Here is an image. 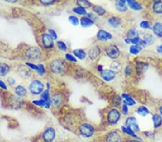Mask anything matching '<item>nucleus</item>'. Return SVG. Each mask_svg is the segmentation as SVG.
Masks as SVG:
<instances>
[{"label":"nucleus","instance_id":"f257e3e1","mask_svg":"<svg viewBox=\"0 0 162 142\" xmlns=\"http://www.w3.org/2000/svg\"><path fill=\"white\" fill-rule=\"evenodd\" d=\"M44 89L43 83L39 80L32 81L29 85V90L33 95H38L42 94Z\"/></svg>","mask_w":162,"mask_h":142},{"label":"nucleus","instance_id":"f03ea898","mask_svg":"<svg viewBox=\"0 0 162 142\" xmlns=\"http://www.w3.org/2000/svg\"><path fill=\"white\" fill-rule=\"evenodd\" d=\"M120 116L121 114L117 108L111 109L107 114V121L110 124H115L119 121Z\"/></svg>","mask_w":162,"mask_h":142},{"label":"nucleus","instance_id":"7ed1b4c3","mask_svg":"<svg viewBox=\"0 0 162 142\" xmlns=\"http://www.w3.org/2000/svg\"><path fill=\"white\" fill-rule=\"evenodd\" d=\"M105 52L107 56L112 60H115L118 58L120 55L119 48L115 45H108L105 49Z\"/></svg>","mask_w":162,"mask_h":142},{"label":"nucleus","instance_id":"20e7f679","mask_svg":"<svg viewBox=\"0 0 162 142\" xmlns=\"http://www.w3.org/2000/svg\"><path fill=\"white\" fill-rule=\"evenodd\" d=\"M26 56L29 60H32V61L38 60L41 56L40 49L36 47L30 48L26 52Z\"/></svg>","mask_w":162,"mask_h":142},{"label":"nucleus","instance_id":"39448f33","mask_svg":"<svg viewBox=\"0 0 162 142\" xmlns=\"http://www.w3.org/2000/svg\"><path fill=\"white\" fill-rule=\"evenodd\" d=\"M80 134L84 137H91L94 133V129L91 124L84 123L79 128Z\"/></svg>","mask_w":162,"mask_h":142},{"label":"nucleus","instance_id":"423d86ee","mask_svg":"<svg viewBox=\"0 0 162 142\" xmlns=\"http://www.w3.org/2000/svg\"><path fill=\"white\" fill-rule=\"evenodd\" d=\"M55 137V131L54 128L49 127L44 131L43 139L45 142H53Z\"/></svg>","mask_w":162,"mask_h":142},{"label":"nucleus","instance_id":"0eeeda50","mask_svg":"<svg viewBox=\"0 0 162 142\" xmlns=\"http://www.w3.org/2000/svg\"><path fill=\"white\" fill-rule=\"evenodd\" d=\"M50 70L55 73H60L64 70V62L61 60H54L50 64Z\"/></svg>","mask_w":162,"mask_h":142},{"label":"nucleus","instance_id":"6e6552de","mask_svg":"<svg viewBox=\"0 0 162 142\" xmlns=\"http://www.w3.org/2000/svg\"><path fill=\"white\" fill-rule=\"evenodd\" d=\"M126 125L127 127L130 128V129L133 130L135 133L140 131L139 126H138L137 120H136L135 117H128L127 118L126 121Z\"/></svg>","mask_w":162,"mask_h":142},{"label":"nucleus","instance_id":"1a4fd4ad","mask_svg":"<svg viewBox=\"0 0 162 142\" xmlns=\"http://www.w3.org/2000/svg\"><path fill=\"white\" fill-rule=\"evenodd\" d=\"M115 72L112 70H108L105 69L103 70L100 73V76L102 77V78L104 80L107 81V82H110V81L112 80L113 79L115 78Z\"/></svg>","mask_w":162,"mask_h":142},{"label":"nucleus","instance_id":"9d476101","mask_svg":"<svg viewBox=\"0 0 162 142\" xmlns=\"http://www.w3.org/2000/svg\"><path fill=\"white\" fill-rule=\"evenodd\" d=\"M97 38L98 40L101 42L107 41L109 39L112 38V34L104 30H99L97 34Z\"/></svg>","mask_w":162,"mask_h":142},{"label":"nucleus","instance_id":"9b49d317","mask_svg":"<svg viewBox=\"0 0 162 142\" xmlns=\"http://www.w3.org/2000/svg\"><path fill=\"white\" fill-rule=\"evenodd\" d=\"M42 42L44 45V47L45 48L50 49L54 48V39H53L49 34H43L42 36Z\"/></svg>","mask_w":162,"mask_h":142},{"label":"nucleus","instance_id":"f8f14e48","mask_svg":"<svg viewBox=\"0 0 162 142\" xmlns=\"http://www.w3.org/2000/svg\"><path fill=\"white\" fill-rule=\"evenodd\" d=\"M121 136L118 131H112L107 134L106 141L107 142H121Z\"/></svg>","mask_w":162,"mask_h":142},{"label":"nucleus","instance_id":"ddd939ff","mask_svg":"<svg viewBox=\"0 0 162 142\" xmlns=\"http://www.w3.org/2000/svg\"><path fill=\"white\" fill-rule=\"evenodd\" d=\"M100 54H101L100 48H99L98 46H97V45L94 46V47H92L91 49H90L89 51V53H88L89 57L91 58L92 60L97 59V58L99 56V55Z\"/></svg>","mask_w":162,"mask_h":142},{"label":"nucleus","instance_id":"4468645a","mask_svg":"<svg viewBox=\"0 0 162 142\" xmlns=\"http://www.w3.org/2000/svg\"><path fill=\"white\" fill-rule=\"evenodd\" d=\"M122 99H123V103L128 106H133L136 105V102L131 95L127 94H122Z\"/></svg>","mask_w":162,"mask_h":142},{"label":"nucleus","instance_id":"2eb2a0df","mask_svg":"<svg viewBox=\"0 0 162 142\" xmlns=\"http://www.w3.org/2000/svg\"><path fill=\"white\" fill-rule=\"evenodd\" d=\"M115 6H116V10L120 12H126L128 10L127 1H125V0H120V1L116 2Z\"/></svg>","mask_w":162,"mask_h":142},{"label":"nucleus","instance_id":"dca6fc26","mask_svg":"<svg viewBox=\"0 0 162 142\" xmlns=\"http://www.w3.org/2000/svg\"><path fill=\"white\" fill-rule=\"evenodd\" d=\"M152 31L154 35L160 38H162V23L159 22L155 23L152 27Z\"/></svg>","mask_w":162,"mask_h":142},{"label":"nucleus","instance_id":"f3484780","mask_svg":"<svg viewBox=\"0 0 162 142\" xmlns=\"http://www.w3.org/2000/svg\"><path fill=\"white\" fill-rule=\"evenodd\" d=\"M153 123H154V129H159L162 125V116L160 114L155 113L152 116Z\"/></svg>","mask_w":162,"mask_h":142},{"label":"nucleus","instance_id":"a211bd4d","mask_svg":"<svg viewBox=\"0 0 162 142\" xmlns=\"http://www.w3.org/2000/svg\"><path fill=\"white\" fill-rule=\"evenodd\" d=\"M149 67V65L148 63H145V62H136V72L138 74H141L146 71Z\"/></svg>","mask_w":162,"mask_h":142},{"label":"nucleus","instance_id":"6ab92c4d","mask_svg":"<svg viewBox=\"0 0 162 142\" xmlns=\"http://www.w3.org/2000/svg\"><path fill=\"white\" fill-rule=\"evenodd\" d=\"M108 24L113 27H117L122 24V20L118 17H112L108 20Z\"/></svg>","mask_w":162,"mask_h":142},{"label":"nucleus","instance_id":"aec40b11","mask_svg":"<svg viewBox=\"0 0 162 142\" xmlns=\"http://www.w3.org/2000/svg\"><path fill=\"white\" fill-rule=\"evenodd\" d=\"M127 4H128L130 8H131L133 10H142L143 7L141 4L136 1H132V0H128L127 1Z\"/></svg>","mask_w":162,"mask_h":142},{"label":"nucleus","instance_id":"412c9836","mask_svg":"<svg viewBox=\"0 0 162 142\" xmlns=\"http://www.w3.org/2000/svg\"><path fill=\"white\" fill-rule=\"evenodd\" d=\"M80 24L84 27H89L94 25V21L87 17H83L80 20Z\"/></svg>","mask_w":162,"mask_h":142},{"label":"nucleus","instance_id":"4be33fe9","mask_svg":"<svg viewBox=\"0 0 162 142\" xmlns=\"http://www.w3.org/2000/svg\"><path fill=\"white\" fill-rule=\"evenodd\" d=\"M153 11L156 14H162V1H156L153 4Z\"/></svg>","mask_w":162,"mask_h":142},{"label":"nucleus","instance_id":"5701e85b","mask_svg":"<svg viewBox=\"0 0 162 142\" xmlns=\"http://www.w3.org/2000/svg\"><path fill=\"white\" fill-rule=\"evenodd\" d=\"M136 112H137L138 115L143 116V117L146 116L147 115H149V114L150 113L149 108L144 106H141L138 107V108H137V110H136Z\"/></svg>","mask_w":162,"mask_h":142},{"label":"nucleus","instance_id":"b1692460","mask_svg":"<svg viewBox=\"0 0 162 142\" xmlns=\"http://www.w3.org/2000/svg\"><path fill=\"white\" fill-rule=\"evenodd\" d=\"M10 67L7 63H0V76H4L9 73Z\"/></svg>","mask_w":162,"mask_h":142},{"label":"nucleus","instance_id":"393cba45","mask_svg":"<svg viewBox=\"0 0 162 142\" xmlns=\"http://www.w3.org/2000/svg\"><path fill=\"white\" fill-rule=\"evenodd\" d=\"M73 53L75 56L80 60H84L87 56L86 52L84 50H82V49H76V50L73 51Z\"/></svg>","mask_w":162,"mask_h":142},{"label":"nucleus","instance_id":"a878e982","mask_svg":"<svg viewBox=\"0 0 162 142\" xmlns=\"http://www.w3.org/2000/svg\"><path fill=\"white\" fill-rule=\"evenodd\" d=\"M15 93L18 96L20 97H24L27 94V90L25 89V88L23 87L22 85H17L15 88Z\"/></svg>","mask_w":162,"mask_h":142},{"label":"nucleus","instance_id":"bb28decb","mask_svg":"<svg viewBox=\"0 0 162 142\" xmlns=\"http://www.w3.org/2000/svg\"><path fill=\"white\" fill-rule=\"evenodd\" d=\"M141 50H142V48L140 47V46H138V45H131L129 48L130 53H131V55H136L139 54Z\"/></svg>","mask_w":162,"mask_h":142},{"label":"nucleus","instance_id":"cd10ccee","mask_svg":"<svg viewBox=\"0 0 162 142\" xmlns=\"http://www.w3.org/2000/svg\"><path fill=\"white\" fill-rule=\"evenodd\" d=\"M121 129H122V132L125 133V134H128V135H129V136L133 137V138H135V139H138V138L137 135L136 134V133L134 132L133 130H131V129H130V128L127 127L126 126H122Z\"/></svg>","mask_w":162,"mask_h":142},{"label":"nucleus","instance_id":"c85d7f7f","mask_svg":"<svg viewBox=\"0 0 162 142\" xmlns=\"http://www.w3.org/2000/svg\"><path fill=\"white\" fill-rule=\"evenodd\" d=\"M92 10L94 13L97 14L98 15H104L106 13V10L104 9L102 6H99V5H94L93 6V7H92Z\"/></svg>","mask_w":162,"mask_h":142},{"label":"nucleus","instance_id":"c756f323","mask_svg":"<svg viewBox=\"0 0 162 142\" xmlns=\"http://www.w3.org/2000/svg\"><path fill=\"white\" fill-rule=\"evenodd\" d=\"M143 40L144 41V43L145 44V45H152L154 42V38L153 37L152 34H145V36L143 37Z\"/></svg>","mask_w":162,"mask_h":142},{"label":"nucleus","instance_id":"7c9ffc66","mask_svg":"<svg viewBox=\"0 0 162 142\" xmlns=\"http://www.w3.org/2000/svg\"><path fill=\"white\" fill-rule=\"evenodd\" d=\"M138 37V31L136 29H130L127 32V38L133 39L134 38Z\"/></svg>","mask_w":162,"mask_h":142},{"label":"nucleus","instance_id":"2f4dec72","mask_svg":"<svg viewBox=\"0 0 162 142\" xmlns=\"http://www.w3.org/2000/svg\"><path fill=\"white\" fill-rule=\"evenodd\" d=\"M50 101H51V103H53L54 106H59V105L61 103V97L59 95L55 94L52 97V98Z\"/></svg>","mask_w":162,"mask_h":142},{"label":"nucleus","instance_id":"473e14b6","mask_svg":"<svg viewBox=\"0 0 162 142\" xmlns=\"http://www.w3.org/2000/svg\"><path fill=\"white\" fill-rule=\"evenodd\" d=\"M77 4L79 7H81L84 8L85 10H86V8H89L92 6V4L89 1H86V0H82V1L79 0L77 1Z\"/></svg>","mask_w":162,"mask_h":142},{"label":"nucleus","instance_id":"72a5a7b5","mask_svg":"<svg viewBox=\"0 0 162 142\" xmlns=\"http://www.w3.org/2000/svg\"><path fill=\"white\" fill-rule=\"evenodd\" d=\"M19 73L22 77H28L30 74H31L30 70L28 68H26V67H24L22 66L19 67Z\"/></svg>","mask_w":162,"mask_h":142},{"label":"nucleus","instance_id":"f704fd0d","mask_svg":"<svg viewBox=\"0 0 162 142\" xmlns=\"http://www.w3.org/2000/svg\"><path fill=\"white\" fill-rule=\"evenodd\" d=\"M73 11L77 15H87V11L85 9L81 7H77L73 9Z\"/></svg>","mask_w":162,"mask_h":142},{"label":"nucleus","instance_id":"c9c22d12","mask_svg":"<svg viewBox=\"0 0 162 142\" xmlns=\"http://www.w3.org/2000/svg\"><path fill=\"white\" fill-rule=\"evenodd\" d=\"M140 27L142 29L146 30V29H151V24L149 21L147 20H143L140 23Z\"/></svg>","mask_w":162,"mask_h":142},{"label":"nucleus","instance_id":"e433bc0d","mask_svg":"<svg viewBox=\"0 0 162 142\" xmlns=\"http://www.w3.org/2000/svg\"><path fill=\"white\" fill-rule=\"evenodd\" d=\"M57 46L60 50L62 51H66L67 50V46L66 45V43L63 41H58L57 42Z\"/></svg>","mask_w":162,"mask_h":142},{"label":"nucleus","instance_id":"4c0bfd02","mask_svg":"<svg viewBox=\"0 0 162 142\" xmlns=\"http://www.w3.org/2000/svg\"><path fill=\"white\" fill-rule=\"evenodd\" d=\"M69 22H70L73 25H77L79 24V19L76 17V16L71 15L70 17H69Z\"/></svg>","mask_w":162,"mask_h":142},{"label":"nucleus","instance_id":"58836bf2","mask_svg":"<svg viewBox=\"0 0 162 142\" xmlns=\"http://www.w3.org/2000/svg\"><path fill=\"white\" fill-rule=\"evenodd\" d=\"M32 103H33L35 105H36V106L46 107V102L42 99L37 100V101H32Z\"/></svg>","mask_w":162,"mask_h":142},{"label":"nucleus","instance_id":"ea45409f","mask_svg":"<svg viewBox=\"0 0 162 142\" xmlns=\"http://www.w3.org/2000/svg\"><path fill=\"white\" fill-rule=\"evenodd\" d=\"M26 65L30 67V68H31L32 70H35V71H36L37 72L39 71V66H37V65L33 64V63H31V62H26Z\"/></svg>","mask_w":162,"mask_h":142},{"label":"nucleus","instance_id":"a19ab883","mask_svg":"<svg viewBox=\"0 0 162 142\" xmlns=\"http://www.w3.org/2000/svg\"><path fill=\"white\" fill-rule=\"evenodd\" d=\"M111 67L114 70H120L121 68V65L118 62H113L111 65Z\"/></svg>","mask_w":162,"mask_h":142},{"label":"nucleus","instance_id":"79ce46f5","mask_svg":"<svg viewBox=\"0 0 162 142\" xmlns=\"http://www.w3.org/2000/svg\"><path fill=\"white\" fill-rule=\"evenodd\" d=\"M122 113L123 115L127 116L129 113V110H128V106H126V105L123 104L122 106Z\"/></svg>","mask_w":162,"mask_h":142},{"label":"nucleus","instance_id":"37998d69","mask_svg":"<svg viewBox=\"0 0 162 142\" xmlns=\"http://www.w3.org/2000/svg\"><path fill=\"white\" fill-rule=\"evenodd\" d=\"M132 72H133V70H132V67L131 66H127L126 67V69H125V74L126 76H131L132 74Z\"/></svg>","mask_w":162,"mask_h":142},{"label":"nucleus","instance_id":"c03bdc74","mask_svg":"<svg viewBox=\"0 0 162 142\" xmlns=\"http://www.w3.org/2000/svg\"><path fill=\"white\" fill-rule=\"evenodd\" d=\"M50 35V37H51V38L54 39H55L57 38V34H56V32H55V30H52V29H50L49 30V33H48Z\"/></svg>","mask_w":162,"mask_h":142},{"label":"nucleus","instance_id":"a18cd8bd","mask_svg":"<svg viewBox=\"0 0 162 142\" xmlns=\"http://www.w3.org/2000/svg\"><path fill=\"white\" fill-rule=\"evenodd\" d=\"M39 66V71L38 72V73L40 74V76L43 75L44 73H45V67H44V66H43V65H38Z\"/></svg>","mask_w":162,"mask_h":142},{"label":"nucleus","instance_id":"49530a36","mask_svg":"<svg viewBox=\"0 0 162 142\" xmlns=\"http://www.w3.org/2000/svg\"><path fill=\"white\" fill-rule=\"evenodd\" d=\"M66 58L69 61H72V62H76V59L75 57H74L73 55H71L70 54H66Z\"/></svg>","mask_w":162,"mask_h":142},{"label":"nucleus","instance_id":"de8ad7c7","mask_svg":"<svg viewBox=\"0 0 162 142\" xmlns=\"http://www.w3.org/2000/svg\"><path fill=\"white\" fill-rule=\"evenodd\" d=\"M40 2L43 4H44V5H50V4H52L54 3V2L51 1V0H49V1H45V0H43V1H41Z\"/></svg>","mask_w":162,"mask_h":142},{"label":"nucleus","instance_id":"09e8293b","mask_svg":"<svg viewBox=\"0 0 162 142\" xmlns=\"http://www.w3.org/2000/svg\"><path fill=\"white\" fill-rule=\"evenodd\" d=\"M0 88H2V89H4V90L7 89V87L6 84L2 80H0Z\"/></svg>","mask_w":162,"mask_h":142},{"label":"nucleus","instance_id":"8fccbe9b","mask_svg":"<svg viewBox=\"0 0 162 142\" xmlns=\"http://www.w3.org/2000/svg\"><path fill=\"white\" fill-rule=\"evenodd\" d=\"M8 83H10L11 85H14L15 83V80L14 78H10L8 79Z\"/></svg>","mask_w":162,"mask_h":142},{"label":"nucleus","instance_id":"3c124183","mask_svg":"<svg viewBox=\"0 0 162 142\" xmlns=\"http://www.w3.org/2000/svg\"><path fill=\"white\" fill-rule=\"evenodd\" d=\"M156 50H157V52H158L159 53H160V54H162V45H159L158 47H157V48H156Z\"/></svg>","mask_w":162,"mask_h":142},{"label":"nucleus","instance_id":"603ef678","mask_svg":"<svg viewBox=\"0 0 162 142\" xmlns=\"http://www.w3.org/2000/svg\"><path fill=\"white\" fill-rule=\"evenodd\" d=\"M159 112H160V115L162 116V106L159 107Z\"/></svg>","mask_w":162,"mask_h":142},{"label":"nucleus","instance_id":"864d4df0","mask_svg":"<svg viewBox=\"0 0 162 142\" xmlns=\"http://www.w3.org/2000/svg\"><path fill=\"white\" fill-rule=\"evenodd\" d=\"M128 142H141L138 140H136V139H133V140H130Z\"/></svg>","mask_w":162,"mask_h":142}]
</instances>
